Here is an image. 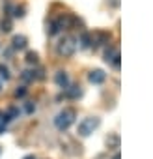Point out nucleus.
<instances>
[{
    "label": "nucleus",
    "instance_id": "nucleus-8",
    "mask_svg": "<svg viewBox=\"0 0 153 159\" xmlns=\"http://www.w3.org/2000/svg\"><path fill=\"white\" fill-rule=\"evenodd\" d=\"M81 94H82V90H81L79 86H69V88L65 90V96H67V98H71V99H76Z\"/></svg>",
    "mask_w": 153,
    "mask_h": 159
},
{
    "label": "nucleus",
    "instance_id": "nucleus-7",
    "mask_svg": "<svg viewBox=\"0 0 153 159\" xmlns=\"http://www.w3.org/2000/svg\"><path fill=\"white\" fill-rule=\"evenodd\" d=\"M118 56H120V52H118L114 47H108L107 52H105V62H107V64H112L114 58H118Z\"/></svg>",
    "mask_w": 153,
    "mask_h": 159
},
{
    "label": "nucleus",
    "instance_id": "nucleus-10",
    "mask_svg": "<svg viewBox=\"0 0 153 159\" xmlns=\"http://www.w3.org/2000/svg\"><path fill=\"white\" fill-rule=\"evenodd\" d=\"M11 28H13V25H11V19H2V23H0V30L2 32H11Z\"/></svg>",
    "mask_w": 153,
    "mask_h": 159
},
{
    "label": "nucleus",
    "instance_id": "nucleus-19",
    "mask_svg": "<svg viewBox=\"0 0 153 159\" xmlns=\"http://www.w3.org/2000/svg\"><path fill=\"white\" fill-rule=\"evenodd\" d=\"M24 94H26V88H17L15 90V98H24Z\"/></svg>",
    "mask_w": 153,
    "mask_h": 159
},
{
    "label": "nucleus",
    "instance_id": "nucleus-22",
    "mask_svg": "<svg viewBox=\"0 0 153 159\" xmlns=\"http://www.w3.org/2000/svg\"><path fill=\"white\" fill-rule=\"evenodd\" d=\"M112 159H120V153H116V155H114V157H112Z\"/></svg>",
    "mask_w": 153,
    "mask_h": 159
},
{
    "label": "nucleus",
    "instance_id": "nucleus-9",
    "mask_svg": "<svg viewBox=\"0 0 153 159\" xmlns=\"http://www.w3.org/2000/svg\"><path fill=\"white\" fill-rule=\"evenodd\" d=\"M81 47H82V49H88V47H92V36H90L88 32H84V34L81 36Z\"/></svg>",
    "mask_w": 153,
    "mask_h": 159
},
{
    "label": "nucleus",
    "instance_id": "nucleus-14",
    "mask_svg": "<svg viewBox=\"0 0 153 159\" xmlns=\"http://www.w3.org/2000/svg\"><path fill=\"white\" fill-rule=\"evenodd\" d=\"M6 116H8L10 120L17 118V116H19V109H17V107H10V109H8V112H6Z\"/></svg>",
    "mask_w": 153,
    "mask_h": 159
},
{
    "label": "nucleus",
    "instance_id": "nucleus-24",
    "mask_svg": "<svg viewBox=\"0 0 153 159\" xmlns=\"http://www.w3.org/2000/svg\"><path fill=\"white\" fill-rule=\"evenodd\" d=\"M0 153H2V150H0Z\"/></svg>",
    "mask_w": 153,
    "mask_h": 159
},
{
    "label": "nucleus",
    "instance_id": "nucleus-1",
    "mask_svg": "<svg viewBox=\"0 0 153 159\" xmlns=\"http://www.w3.org/2000/svg\"><path fill=\"white\" fill-rule=\"evenodd\" d=\"M73 122H75V111H73V109H63V111L58 112V116L54 118V125H56V129H60V131H67Z\"/></svg>",
    "mask_w": 153,
    "mask_h": 159
},
{
    "label": "nucleus",
    "instance_id": "nucleus-21",
    "mask_svg": "<svg viewBox=\"0 0 153 159\" xmlns=\"http://www.w3.org/2000/svg\"><path fill=\"white\" fill-rule=\"evenodd\" d=\"M23 159H36L34 155H26V157H23Z\"/></svg>",
    "mask_w": 153,
    "mask_h": 159
},
{
    "label": "nucleus",
    "instance_id": "nucleus-16",
    "mask_svg": "<svg viewBox=\"0 0 153 159\" xmlns=\"http://www.w3.org/2000/svg\"><path fill=\"white\" fill-rule=\"evenodd\" d=\"M26 62L28 64H36L37 62V52H28L26 54Z\"/></svg>",
    "mask_w": 153,
    "mask_h": 159
},
{
    "label": "nucleus",
    "instance_id": "nucleus-17",
    "mask_svg": "<svg viewBox=\"0 0 153 159\" xmlns=\"http://www.w3.org/2000/svg\"><path fill=\"white\" fill-rule=\"evenodd\" d=\"M15 17H24V6H19V8H15V13H13Z\"/></svg>",
    "mask_w": 153,
    "mask_h": 159
},
{
    "label": "nucleus",
    "instance_id": "nucleus-2",
    "mask_svg": "<svg viewBox=\"0 0 153 159\" xmlns=\"http://www.w3.org/2000/svg\"><path fill=\"white\" fill-rule=\"evenodd\" d=\"M75 49H76V43H75V38H71V36L63 38V39L58 43V47H56L58 54H60V56H65V58H67V56H73Z\"/></svg>",
    "mask_w": 153,
    "mask_h": 159
},
{
    "label": "nucleus",
    "instance_id": "nucleus-13",
    "mask_svg": "<svg viewBox=\"0 0 153 159\" xmlns=\"http://www.w3.org/2000/svg\"><path fill=\"white\" fill-rule=\"evenodd\" d=\"M107 144H108V146H112V148H118V144H120L118 135H110V137L107 139Z\"/></svg>",
    "mask_w": 153,
    "mask_h": 159
},
{
    "label": "nucleus",
    "instance_id": "nucleus-18",
    "mask_svg": "<svg viewBox=\"0 0 153 159\" xmlns=\"http://www.w3.org/2000/svg\"><path fill=\"white\" fill-rule=\"evenodd\" d=\"M24 111H26V112H28V114H32V112H34V111H36V105H34V103H30V101H28V103H26V107H24Z\"/></svg>",
    "mask_w": 153,
    "mask_h": 159
},
{
    "label": "nucleus",
    "instance_id": "nucleus-5",
    "mask_svg": "<svg viewBox=\"0 0 153 159\" xmlns=\"http://www.w3.org/2000/svg\"><path fill=\"white\" fill-rule=\"evenodd\" d=\"M54 81H56V84H58L60 88H67V86H69V77H67L65 71H58L56 77H54Z\"/></svg>",
    "mask_w": 153,
    "mask_h": 159
},
{
    "label": "nucleus",
    "instance_id": "nucleus-23",
    "mask_svg": "<svg viewBox=\"0 0 153 159\" xmlns=\"http://www.w3.org/2000/svg\"><path fill=\"white\" fill-rule=\"evenodd\" d=\"M0 90H2V84H0Z\"/></svg>",
    "mask_w": 153,
    "mask_h": 159
},
{
    "label": "nucleus",
    "instance_id": "nucleus-3",
    "mask_svg": "<svg viewBox=\"0 0 153 159\" xmlns=\"http://www.w3.org/2000/svg\"><path fill=\"white\" fill-rule=\"evenodd\" d=\"M99 118H95V116H90V118H84L81 124H79V135H82V137H88L90 133H94V129L95 127H99Z\"/></svg>",
    "mask_w": 153,
    "mask_h": 159
},
{
    "label": "nucleus",
    "instance_id": "nucleus-12",
    "mask_svg": "<svg viewBox=\"0 0 153 159\" xmlns=\"http://www.w3.org/2000/svg\"><path fill=\"white\" fill-rule=\"evenodd\" d=\"M21 79H23V81L24 83H30V81H34V79H36V75H34V71H23V75H21Z\"/></svg>",
    "mask_w": 153,
    "mask_h": 159
},
{
    "label": "nucleus",
    "instance_id": "nucleus-11",
    "mask_svg": "<svg viewBox=\"0 0 153 159\" xmlns=\"http://www.w3.org/2000/svg\"><path fill=\"white\" fill-rule=\"evenodd\" d=\"M0 77L4 79V81H10V69H8V66H4V64H0Z\"/></svg>",
    "mask_w": 153,
    "mask_h": 159
},
{
    "label": "nucleus",
    "instance_id": "nucleus-6",
    "mask_svg": "<svg viewBox=\"0 0 153 159\" xmlns=\"http://www.w3.org/2000/svg\"><path fill=\"white\" fill-rule=\"evenodd\" d=\"M11 43H13V49H19V51H23V49H26V45H28V39H26V36H15Z\"/></svg>",
    "mask_w": 153,
    "mask_h": 159
},
{
    "label": "nucleus",
    "instance_id": "nucleus-15",
    "mask_svg": "<svg viewBox=\"0 0 153 159\" xmlns=\"http://www.w3.org/2000/svg\"><path fill=\"white\" fill-rule=\"evenodd\" d=\"M58 32H60V26L56 25V21H52V23L49 25V34H50V36H56Z\"/></svg>",
    "mask_w": 153,
    "mask_h": 159
},
{
    "label": "nucleus",
    "instance_id": "nucleus-20",
    "mask_svg": "<svg viewBox=\"0 0 153 159\" xmlns=\"http://www.w3.org/2000/svg\"><path fill=\"white\" fill-rule=\"evenodd\" d=\"M6 133V124H0V135Z\"/></svg>",
    "mask_w": 153,
    "mask_h": 159
},
{
    "label": "nucleus",
    "instance_id": "nucleus-4",
    "mask_svg": "<svg viewBox=\"0 0 153 159\" xmlns=\"http://www.w3.org/2000/svg\"><path fill=\"white\" fill-rule=\"evenodd\" d=\"M105 79H107V75H105L103 69H94V71L88 75V81H90L92 84H101V83H105Z\"/></svg>",
    "mask_w": 153,
    "mask_h": 159
}]
</instances>
